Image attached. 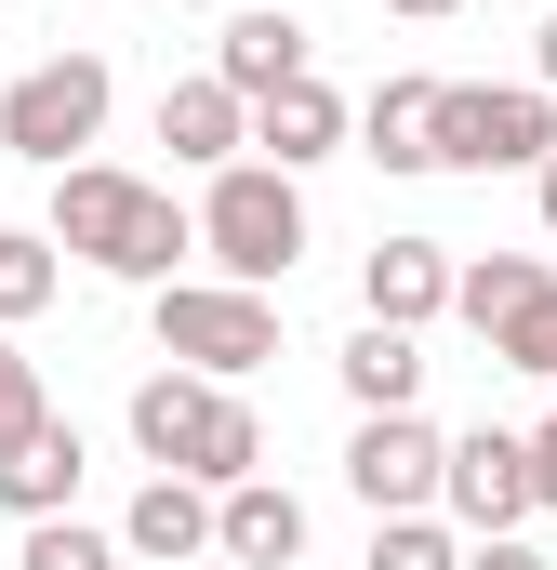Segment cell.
<instances>
[{
    "instance_id": "1",
    "label": "cell",
    "mask_w": 557,
    "mask_h": 570,
    "mask_svg": "<svg viewBox=\"0 0 557 570\" xmlns=\"http://www.w3.org/2000/svg\"><path fill=\"white\" fill-rule=\"evenodd\" d=\"M53 253L67 266H94V279H134V292H173V266L199 253V213H173V186H146L120 159H80V173H53Z\"/></svg>"
},
{
    "instance_id": "2",
    "label": "cell",
    "mask_w": 557,
    "mask_h": 570,
    "mask_svg": "<svg viewBox=\"0 0 557 570\" xmlns=\"http://www.w3.org/2000/svg\"><path fill=\"white\" fill-rule=\"evenodd\" d=\"M134 451H146V478H199V491L266 478V425H253V399L213 385V372H173V358L134 385Z\"/></svg>"
},
{
    "instance_id": "3",
    "label": "cell",
    "mask_w": 557,
    "mask_h": 570,
    "mask_svg": "<svg viewBox=\"0 0 557 570\" xmlns=\"http://www.w3.org/2000/svg\"><path fill=\"white\" fill-rule=\"evenodd\" d=\"M199 266L240 292H278L305 266V173H278V159H226L213 186H199Z\"/></svg>"
},
{
    "instance_id": "4",
    "label": "cell",
    "mask_w": 557,
    "mask_h": 570,
    "mask_svg": "<svg viewBox=\"0 0 557 570\" xmlns=\"http://www.w3.org/2000/svg\"><path fill=\"white\" fill-rule=\"evenodd\" d=\"M107 107H120L107 53H40L27 80H0V146L27 173H80V146L107 134Z\"/></svg>"
},
{
    "instance_id": "5",
    "label": "cell",
    "mask_w": 557,
    "mask_h": 570,
    "mask_svg": "<svg viewBox=\"0 0 557 570\" xmlns=\"http://www.w3.org/2000/svg\"><path fill=\"white\" fill-rule=\"evenodd\" d=\"M557 94L545 80H438V173H545Z\"/></svg>"
},
{
    "instance_id": "6",
    "label": "cell",
    "mask_w": 557,
    "mask_h": 570,
    "mask_svg": "<svg viewBox=\"0 0 557 570\" xmlns=\"http://www.w3.org/2000/svg\"><path fill=\"white\" fill-rule=\"evenodd\" d=\"M159 358L173 372H213V385H253L278 358V305L240 279H173L159 292Z\"/></svg>"
},
{
    "instance_id": "7",
    "label": "cell",
    "mask_w": 557,
    "mask_h": 570,
    "mask_svg": "<svg viewBox=\"0 0 557 570\" xmlns=\"http://www.w3.org/2000/svg\"><path fill=\"white\" fill-rule=\"evenodd\" d=\"M345 491H359L372 518H438V491H451V438L424 425V412H359V438H345Z\"/></svg>"
},
{
    "instance_id": "8",
    "label": "cell",
    "mask_w": 557,
    "mask_h": 570,
    "mask_svg": "<svg viewBox=\"0 0 557 570\" xmlns=\"http://www.w3.org/2000/svg\"><path fill=\"white\" fill-rule=\"evenodd\" d=\"M438 518H451L465 544L545 518V491H531V438H518V425H465V438H451V491H438Z\"/></svg>"
},
{
    "instance_id": "9",
    "label": "cell",
    "mask_w": 557,
    "mask_h": 570,
    "mask_svg": "<svg viewBox=\"0 0 557 570\" xmlns=\"http://www.w3.org/2000/svg\"><path fill=\"white\" fill-rule=\"evenodd\" d=\"M80 464H94V451H80V425H67V412L13 425V438H0V518H13V531L80 518Z\"/></svg>"
},
{
    "instance_id": "10",
    "label": "cell",
    "mask_w": 557,
    "mask_h": 570,
    "mask_svg": "<svg viewBox=\"0 0 557 570\" xmlns=\"http://www.w3.org/2000/svg\"><path fill=\"white\" fill-rule=\"evenodd\" d=\"M451 292H465L451 239H372V253H359V318H385V332L451 318Z\"/></svg>"
},
{
    "instance_id": "11",
    "label": "cell",
    "mask_w": 557,
    "mask_h": 570,
    "mask_svg": "<svg viewBox=\"0 0 557 570\" xmlns=\"http://www.w3.org/2000/svg\"><path fill=\"white\" fill-rule=\"evenodd\" d=\"M345 134H359V107L305 67V80H278L266 107H253V159H278V173H319V159H345Z\"/></svg>"
},
{
    "instance_id": "12",
    "label": "cell",
    "mask_w": 557,
    "mask_h": 570,
    "mask_svg": "<svg viewBox=\"0 0 557 570\" xmlns=\"http://www.w3.org/2000/svg\"><path fill=\"white\" fill-rule=\"evenodd\" d=\"M159 146H173L186 173H226V159H253V94H226L213 67H199V80H173V94H159Z\"/></svg>"
},
{
    "instance_id": "13",
    "label": "cell",
    "mask_w": 557,
    "mask_h": 570,
    "mask_svg": "<svg viewBox=\"0 0 557 570\" xmlns=\"http://www.w3.org/2000/svg\"><path fill=\"white\" fill-rule=\"evenodd\" d=\"M213 558H240V570H292V558H305V504H292L278 478L213 491Z\"/></svg>"
},
{
    "instance_id": "14",
    "label": "cell",
    "mask_w": 557,
    "mask_h": 570,
    "mask_svg": "<svg viewBox=\"0 0 557 570\" xmlns=\"http://www.w3.org/2000/svg\"><path fill=\"white\" fill-rule=\"evenodd\" d=\"M213 80H226V94H253V107H266L278 80H305V13H278V0L226 13V40H213Z\"/></svg>"
},
{
    "instance_id": "15",
    "label": "cell",
    "mask_w": 557,
    "mask_h": 570,
    "mask_svg": "<svg viewBox=\"0 0 557 570\" xmlns=\"http://www.w3.org/2000/svg\"><path fill=\"white\" fill-rule=\"evenodd\" d=\"M120 544H134L146 570H173V558H213V491H199V478H146L134 504H120Z\"/></svg>"
},
{
    "instance_id": "16",
    "label": "cell",
    "mask_w": 557,
    "mask_h": 570,
    "mask_svg": "<svg viewBox=\"0 0 557 570\" xmlns=\"http://www.w3.org/2000/svg\"><path fill=\"white\" fill-rule=\"evenodd\" d=\"M545 292H557V266H545V253H478V266H465V292H451V318H465L478 345H505V332H518Z\"/></svg>"
},
{
    "instance_id": "17",
    "label": "cell",
    "mask_w": 557,
    "mask_h": 570,
    "mask_svg": "<svg viewBox=\"0 0 557 570\" xmlns=\"http://www.w3.org/2000/svg\"><path fill=\"white\" fill-rule=\"evenodd\" d=\"M359 159H385V173H438V80H385L372 107H359Z\"/></svg>"
},
{
    "instance_id": "18",
    "label": "cell",
    "mask_w": 557,
    "mask_h": 570,
    "mask_svg": "<svg viewBox=\"0 0 557 570\" xmlns=\"http://www.w3.org/2000/svg\"><path fill=\"white\" fill-rule=\"evenodd\" d=\"M345 399H359V412H424V332L359 318V332H345Z\"/></svg>"
},
{
    "instance_id": "19",
    "label": "cell",
    "mask_w": 557,
    "mask_h": 570,
    "mask_svg": "<svg viewBox=\"0 0 557 570\" xmlns=\"http://www.w3.org/2000/svg\"><path fill=\"white\" fill-rule=\"evenodd\" d=\"M53 292H67V253H53V226H0V332H27Z\"/></svg>"
},
{
    "instance_id": "20",
    "label": "cell",
    "mask_w": 557,
    "mask_h": 570,
    "mask_svg": "<svg viewBox=\"0 0 557 570\" xmlns=\"http://www.w3.org/2000/svg\"><path fill=\"white\" fill-rule=\"evenodd\" d=\"M13 570H134V544H120V531H80V518H40V531L13 544Z\"/></svg>"
},
{
    "instance_id": "21",
    "label": "cell",
    "mask_w": 557,
    "mask_h": 570,
    "mask_svg": "<svg viewBox=\"0 0 557 570\" xmlns=\"http://www.w3.org/2000/svg\"><path fill=\"white\" fill-rule=\"evenodd\" d=\"M372 570H465L451 518H372Z\"/></svg>"
},
{
    "instance_id": "22",
    "label": "cell",
    "mask_w": 557,
    "mask_h": 570,
    "mask_svg": "<svg viewBox=\"0 0 557 570\" xmlns=\"http://www.w3.org/2000/svg\"><path fill=\"white\" fill-rule=\"evenodd\" d=\"M491 358H505V372H545V385H557V292L518 318V332H505V345H491Z\"/></svg>"
},
{
    "instance_id": "23",
    "label": "cell",
    "mask_w": 557,
    "mask_h": 570,
    "mask_svg": "<svg viewBox=\"0 0 557 570\" xmlns=\"http://www.w3.org/2000/svg\"><path fill=\"white\" fill-rule=\"evenodd\" d=\"M40 412H53V399H40V372L13 358V332H0V438H13V425H40Z\"/></svg>"
},
{
    "instance_id": "24",
    "label": "cell",
    "mask_w": 557,
    "mask_h": 570,
    "mask_svg": "<svg viewBox=\"0 0 557 570\" xmlns=\"http://www.w3.org/2000/svg\"><path fill=\"white\" fill-rule=\"evenodd\" d=\"M465 570H557L531 531H491V544H465Z\"/></svg>"
},
{
    "instance_id": "25",
    "label": "cell",
    "mask_w": 557,
    "mask_h": 570,
    "mask_svg": "<svg viewBox=\"0 0 557 570\" xmlns=\"http://www.w3.org/2000/svg\"><path fill=\"white\" fill-rule=\"evenodd\" d=\"M531 491H545V518H557V412L531 425Z\"/></svg>"
},
{
    "instance_id": "26",
    "label": "cell",
    "mask_w": 557,
    "mask_h": 570,
    "mask_svg": "<svg viewBox=\"0 0 557 570\" xmlns=\"http://www.w3.org/2000/svg\"><path fill=\"white\" fill-rule=\"evenodd\" d=\"M531 80H545V94H557V13H545V27H531Z\"/></svg>"
},
{
    "instance_id": "27",
    "label": "cell",
    "mask_w": 557,
    "mask_h": 570,
    "mask_svg": "<svg viewBox=\"0 0 557 570\" xmlns=\"http://www.w3.org/2000/svg\"><path fill=\"white\" fill-rule=\"evenodd\" d=\"M385 13H412V27H438V13H465V0H385Z\"/></svg>"
},
{
    "instance_id": "28",
    "label": "cell",
    "mask_w": 557,
    "mask_h": 570,
    "mask_svg": "<svg viewBox=\"0 0 557 570\" xmlns=\"http://www.w3.org/2000/svg\"><path fill=\"white\" fill-rule=\"evenodd\" d=\"M531 199H545V239H557V159H545V173H531Z\"/></svg>"
}]
</instances>
